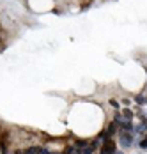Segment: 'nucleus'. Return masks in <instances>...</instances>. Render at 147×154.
<instances>
[{
  "label": "nucleus",
  "instance_id": "7",
  "mask_svg": "<svg viewBox=\"0 0 147 154\" xmlns=\"http://www.w3.org/2000/svg\"><path fill=\"white\" fill-rule=\"evenodd\" d=\"M138 145H140L142 149H147V135H145L142 140H140V143H138Z\"/></svg>",
  "mask_w": 147,
  "mask_h": 154
},
{
  "label": "nucleus",
  "instance_id": "4",
  "mask_svg": "<svg viewBox=\"0 0 147 154\" xmlns=\"http://www.w3.org/2000/svg\"><path fill=\"white\" fill-rule=\"evenodd\" d=\"M122 117L128 119V121H131L133 119V112L130 110V108H124V110H122Z\"/></svg>",
  "mask_w": 147,
  "mask_h": 154
},
{
  "label": "nucleus",
  "instance_id": "1",
  "mask_svg": "<svg viewBox=\"0 0 147 154\" xmlns=\"http://www.w3.org/2000/svg\"><path fill=\"white\" fill-rule=\"evenodd\" d=\"M115 152H117V143L112 138H105L99 154H115Z\"/></svg>",
  "mask_w": 147,
  "mask_h": 154
},
{
  "label": "nucleus",
  "instance_id": "10",
  "mask_svg": "<svg viewBox=\"0 0 147 154\" xmlns=\"http://www.w3.org/2000/svg\"><path fill=\"white\" fill-rule=\"evenodd\" d=\"M110 105L114 108H119V101H115V99H110Z\"/></svg>",
  "mask_w": 147,
  "mask_h": 154
},
{
  "label": "nucleus",
  "instance_id": "6",
  "mask_svg": "<svg viewBox=\"0 0 147 154\" xmlns=\"http://www.w3.org/2000/svg\"><path fill=\"white\" fill-rule=\"evenodd\" d=\"M135 101H136V103H138L140 106H142V105H145V103H147V99L144 97V96H142V94H140V96H136V97H135Z\"/></svg>",
  "mask_w": 147,
  "mask_h": 154
},
{
  "label": "nucleus",
  "instance_id": "9",
  "mask_svg": "<svg viewBox=\"0 0 147 154\" xmlns=\"http://www.w3.org/2000/svg\"><path fill=\"white\" fill-rule=\"evenodd\" d=\"M130 103H131V99H128V97L122 99V105H124V106H130Z\"/></svg>",
  "mask_w": 147,
  "mask_h": 154
},
{
  "label": "nucleus",
  "instance_id": "8",
  "mask_svg": "<svg viewBox=\"0 0 147 154\" xmlns=\"http://www.w3.org/2000/svg\"><path fill=\"white\" fill-rule=\"evenodd\" d=\"M73 151H74V147H66L62 154H73Z\"/></svg>",
  "mask_w": 147,
  "mask_h": 154
},
{
  "label": "nucleus",
  "instance_id": "2",
  "mask_svg": "<svg viewBox=\"0 0 147 154\" xmlns=\"http://www.w3.org/2000/svg\"><path fill=\"white\" fill-rule=\"evenodd\" d=\"M119 140H120V145H122L124 149H128V147H131L133 145L135 135H133L131 131H122V133L119 135Z\"/></svg>",
  "mask_w": 147,
  "mask_h": 154
},
{
  "label": "nucleus",
  "instance_id": "5",
  "mask_svg": "<svg viewBox=\"0 0 147 154\" xmlns=\"http://www.w3.org/2000/svg\"><path fill=\"white\" fill-rule=\"evenodd\" d=\"M94 151H96V149H94L92 145H87L85 149H82V151H78V152H80V154H92Z\"/></svg>",
  "mask_w": 147,
  "mask_h": 154
},
{
  "label": "nucleus",
  "instance_id": "11",
  "mask_svg": "<svg viewBox=\"0 0 147 154\" xmlns=\"http://www.w3.org/2000/svg\"><path fill=\"white\" fill-rule=\"evenodd\" d=\"M115 154H124V152H115Z\"/></svg>",
  "mask_w": 147,
  "mask_h": 154
},
{
  "label": "nucleus",
  "instance_id": "3",
  "mask_svg": "<svg viewBox=\"0 0 147 154\" xmlns=\"http://www.w3.org/2000/svg\"><path fill=\"white\" fill-rule=\"evenodd\" d=\"M85 147H87V142H85V140H76V142H74V149H76V151H82V149H85Z\"/></svg>",
  "mask_w": 147,
  "mask_h": 154
}]
</instances>
